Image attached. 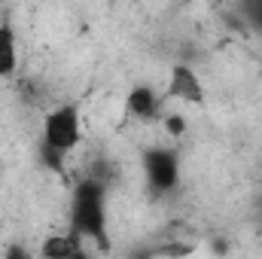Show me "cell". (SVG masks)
Masks as SVG:
<instances>
[{"label": "cell", "mask_w": 262, "mask_h": 259, "mask_svg": "<svg viewBox=\"0 0 262 259\" xmlns=\"http://www.w3.org/2000/svg\"><path fill=\"white\" fill-rule=\"evenodd\" d=\"M70 232L82 241H95L101 250L110 247L107 235V189L101 180L85 177L73 186L70 195Z\"/></svg>", "instance_id": "cell-1"}, {"label": "cell", "mask_w": 262, "mask_h": 259, "mask_svg": "<svg viewBox=\"0 0 262 259\" xmlns=\"http://www.w3.org/2000/svg\"><path fill=\"white\" fill-rule=\"evenodd\" d=\"M82 140V116L76 104H58L46 113L43 119V140L40 146L67 159Z\"/></svg>", "instance_id": "cell-2"}, {"label": "cell", "mask_w": 262, "mask_h": 259, "mask_svg": "<svg viewBox=\"0 0 262 259\" xmlns=\"http://www.w3.org/2000/svg\"><path fill=\"white\" fill-rule=\"evenodd\" d=\"M143 177L156 195L174 192L180 183V156L171 146H149L143 149Z\"/></svg>", "instance_id": "cell-3"}, {"label": "cell", "mask_w": 262, "mask_h": 259, "mask_svg": "<svg viewBox=\"0 0 262 259\" xmlns=\"http://www.w3.org/2000/svg\"><path fill=\"white\" fill-rule=\"evenodd\" d=\"M168 98H177L183 104H201L204 101V82L189 64H174L168 79Z\"/></svg>", "instance_id": "cell-4"}, {"label": "cell", "mask_w": 262, "mask_h": 259, "mask_svg": "<svg viewBox=\"0 0 262 259\" xmlns=\"http://www.w3.org/2000/svg\"><path fill=\"white\" fill-rule=\"evenodd\" d=\"M125 107H128L131 116L140 119V122H156V119H162V98H159L156 89H149V85H134L128 92V98H125Z\"/></svg>", "instance_id": "cell-5"}, {"label": "cell", "mask_w": 262, "mask_h": 259, "mask_svg": "<svg viewBox=\"0 0 262 259\" xmlns=\"http://www.w3.org/2000/svg\"><path fill=\"white\" fill-rule=\"evenodd\" d=\"M79 250H82V238L67 229V232L49 235L40 244V259H70L73 253H79Z\"/></svg>", "instance_id": "cell-6"}, {"label": "cell", "mask_w": 262, "mask_h": 259, "mask_svg": "<svg viewBox=\"0 0 262 259\" xmlns=\"http://www.w3.org/2000/svg\"><path fill=\"white\" fill-rule=\"evenodd\" d=\"M18 70V37L9 21H0V79H9Z\"/></svg>", "instance_id": "cell-7"}, {"label": "cell", "mask_w": 262, "mask_h": 259, "mask_svg": "<svg viewBox=\"0 0 262 259\" xmlns=\"http://www.w3.org/2000/svg\"><path fill=\"white\" fill-rule=\"evenodd\" d=\"M162 125H165V131H168L171 137H183V134H186V116L168 113V116H162Z\"/></svg>", "instance_id": "cell-8"}, {"label": "cell", "mask_w": 262, "mask_h": 259, "mask_svg": "<svg viewBox=\"0 0 262 259\" xmlns=\"http://www.w3.org/2000/svg\"><path fill=\"white\" fill-rule=\"evenodd\" d=\"M244 15H247V21L262 31V0H253V3H244Z\"/></svg>", "instance_id": "cell-9"}, {"label": "cell", "mask_w": 262, "mask_h": 259, "mask_svg": "<svg viewBox=\"0 0 262 259\" xmlns=\"http://www.w3.org/2000/svg\"><path fill=\"white\" fill-rule=\"evenodd\" d=\"M3 259H34V256H31V250L25 244H9L3 250Z\"/></svg>", "instance_id": "cell-10"}, {"label": "cell", "mask_w": 262, "mask_h": 259, "mask_svg": "<svg viewBox=\"0 0 262 259\" xmlns=\"http://www.w3.org/2000/svg\"><path fill=\"white\" fill-rule=\"evenodd\" d=\"M70 259H92V253H89V250H85V247H82V250H79V253H73V256Z\"/></svg>", "instance_id": "cell-11"}, {"label": "cell", "mask_w": 262, "mask_h": 259, "mask_svg": "<svg viewBox=\"0 0 262 259\" xmlns=\"http://www.w3.org/2000/svg\"><path fill=\"white\" fill-rule=\"evenodd\" d=\"M0 177H3V168H0Z\"/></svg>", "instance_id": "cell-12"}]
</instances>
